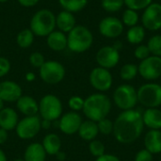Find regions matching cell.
I'll return each mask as SVG.
<instances>
[{"instance_id": "1", "label": "cell", "mask_w": 161, "mask_h": 161, "mask_svg": "<svg viewBox=\"0 0 161 161\" xmlns=\"http://www.w3.org/2000/svg\"><path fill=\"white\" fill-rule=\"evenodd\" d=\"M143 127L142 115L138 110H124L113 123V134L117 142L128 144L139 139Z\"/></svg>"}, {"instance_id": "2", "label": "cell", "mask_w": 161, "mask_h": 161, "mask_svg": "<svg viewBox=\"0 0 161 161\" xmlns=\"http://www.w3.org/2000/svg\"><path fill=\"white\" fill-rule=\"evenodd\" d=\"M110 109L111 102L109 98L103 93H94L85 99L82 110L89 120L97 123L107 118Z\"/></svg>"}, {"instance_id": "3", "label": "cell", "mask_w": 161, "mask_h": 161, "mask_svg": "<svg viewBox=\"0 0 161 161\" xmlns=\"http://www.w3.org/2000/svg\"><path fill=\"white\" fill-rule=\"evenodd\" d=\"M93 43V35L85 25H76L67 35V48L74 53H84Z\"/></svg>"}, {"instance_id": "4", "label": "cell", "mask_w": 161, "mask_h": 161, "mask_svg": "<svg viewBox=\"0 0 161 161\" xmlns=\"http://www.w3.org/2000/svg\"><path fill=\"white\" fill-rule=\"evenodd\" d=\"M29 28L35 36L47 37L56 28V15L50 9L42 8L33 14Z\"/></svg>"}, {"instance_id": "5", "label": "cell", "mask_w": 161, "mask_h": 161, "mask_svg": "<svg viewBox=\"0 0 161 161\" xmlns=\"http://www.w3.org/2000/svg\"><path fill=\"white\" fill-rule=\"evenodd\" d=\"M39 113L42 120L54 122L62 114V104L60 99L53 94L44 95L39 103Z\"/></svg>"}, {"instance_id": "6", "label": "cell", "mask_w": 161, "mask_h": 161, "mask_svg": "<svg viewBox=\"0 0 161 161\" xmlns=\"http://www.w3.org/2000/svg\"><path fill=\"white\" fill-rule=\"evenodd\" d=\"M113 101L122 110L133 109L138 103L137 91L129 84L120 85L113 93Z\"/></svg>"}, {"instance_id": "7", "label": "cell", "mask_w": 161, "mask_h": 161, "mask_svg": "<svg viewBox=\"0 0 161 161\" xmlns=\"http://www.w3.org/2000/svg\"><path fill=\"white\" fill-rule=\"evenodd\" d=\"M138 102L148 108L161 106V86L156 83L143 84L137 91Z\"/></svg>"}, {"instance_id": "8", "label": "cell", "mask_w": 161, "mask_h": 161, "mask_svg": "<svg viewBox=\"0 0 161 161\" xmlns=\"http://www.w3.org/2000/svg\"><path fill=\"white\" fill-rule=\"evenodd\" d=\"M64 66L56 60H45L42 66L39 69L41 79L46 84L55 85L61 82L65 76Z\"/></svg>"}, {"instance_id": "9", "label": "cell", "mask_w": 161, "mask_h": 161, "mask_svg": "<svg viewBox=\"0 0 161 161\" xmlns=\"http://www.w3.org/2000/svg\"><path fill=\"white\" fill-rule=\"evenodd\" d=\"M41 118L35 116H25L18 122L15 131L17 136L22 140H30L38 135L42 129Z\"/></svg>"}, {"instance_id": "10", "label": "cell", "mask_w": 161, "mask_h": 161, "mask_svg": "<svg viewBox=\"0 0 161 161\" xmlns=\"http://www.w3.org/2000/svg\"><path fill=\"white\" fill-rule=\"evenodd\" d=\"M142 25L149 31H158L161 29V4L158 2L151 3L141 17Z\"/></svg>"}, {"instance_id": "11", "label": "cell", "mask_w": 161, "mask_h": 161, "mask_svg": "<svg viewBox=\"0 0 161 161\" xmlns=\"http://www.w3.org/2000/svg\"><path fill=\"white\" fill-rule=\"evenodd\" d=\"M140 75L145 80H156L161 77V58L149 56L138 66Z\"/></svg>"}, {"instance_id": "12", "label": "cell", "mask_w": 161, "mask_h": 161, "mask_svg": "<svg viewBox=\"0 0 161 161\" xmlns=\"http://www.w3.org/2000/svg\"><path fill=\"white\" fill-rule=\"evenodd\" d=\"M98 29L103 37L108 39H116L123 34L125 25L121 19L114 16H107L100 21Z\"/></svg>"}, {"instance_id": "13", "label": "cell", "mask_w": 161, "mask_h": 161, "mask_svg": "<svg viewBox=\"0 0 161 161\" xmlns=\"http://www.w3.org/2000/svg\"><path fill=\"white\" fill-rule=\"evenodd\" d=\"M113 78L109 70L96 67L90 74V83L98 92H107L112 86Z\"/></svg>"}, {"instance_id": "14", "label": "cell", "mask_w": 161, "mask_h": 161, "mask_svg": "<svg viewBox=\"0 0 161 161\" xmlns=\"http://www.w3.org/2000/svg\"><path fill=\"white\" fill-rule=\"evenodd\" d=\"M95 59L99 67L109 70L117 66L119 63L120 53L115 46H103L97 51Z\"/></svg>"}, {"instance_id": "15", "label": "cell", "mask_w": 161, "mask_h": 161, "mask_svg": "<svg viewBox=\"0 0 161 161\" xmlns=\"http://www.w3.org/2000/svg\"><path fill=\"white\" fill-rule=\"evenodd\" d=\"M82 122V118L77 112L70 111L59 118L58 127L63 134L74 135L78 132Z\"/></svg>"}, {"instance_id": "16", "label": "cell", "mask_w": 161, "mask_h": 161, "mask_svg": "<svg viewBox=\"0 0 161 161\" xmlns=\"http://www.w3.org/2000/svg\"><path fill=\"white\" fill-rule=\"evenodd\" d=\"M21 86L10 80H5L0 82V99L4 102H16L22 94Z\"/></svg>"}, {"instance_id": "17", "label": "cell", "mask_w": 161, "mask_h": 161, "mask_svg": "<svg viewBox=\"0 0 161 161\" xmlns=\"http://www.w3.org/2000/svg\"><path fill=\"white\" fill-rule=\"evenodd\" d=\"M76 25V19L73 12L61 10L56 15V27L63 33H69Z\"/></svg>"}, {"instance_id": "18", "label": "cell", "mask_w": 161, "mask_h": 161, "mask_svg": "<svg viewBox=\"0 0 161 161\" xmlns=\"http://www.w3.org/2000/svg\"><path fill=\"white\" fill-rule=\"evenodd\" d=\"M16 106L19 111L25 116H35L39 112V104L29 95H22L16 101Z\"/></svg>"}, {"instance_id": "19", "label": "cell", "mask_w": 161, "mask_h": 161, "mask_svg": "<svg viewBox=\"0 0 161 161\" xmlns=\"http://www.w3.org/2000/svg\"><path fill=\"white\" fill-rule=\"evenodd\" d=\"M46 42L51 50L63 51L67 48V35L59 30H54L46 37Z\"/></svg>"}, {"instance_id": "20", "label": "cell", "mask_w": 161, "mask_h": 161, "mask_svg": "<svg viewBox=\"0 0 161 161\" xmlns=\"http://www.w3.org/2000/svg\"><path fill=\"white\" fill-rule=\"evenodd\" d=\"M17 112L11 108H4L0 111V128L7 131L15 129L18 124Z\"/></svg>"}, {"instance_id": "21", "label": "cell", "mask_w": 161, "mask_h": 161, "mask_svg": "<svg viewBox=\"0 0 161 161\" xmlns=\"http://www.w3.org/2000/svg\"><path fill=\"white\" fill-rule=\"evenodd\" d=\"M144 146L151 154L157 155L161 153V131L151 129L144 138Z\"/></svg>"}, {"instance_id": "22", "label": "cell", "mask_w": 161, "mask_h": 161, "mask_svg": "<svg viewBox=\"0 0 161 161\" xmlns=\"http://www.w3.org/2000/svg\"><path fill=\"white\" fill-rule=\"evenodd\" d=\"M142 121L144 125H146L150 129L160 130L161 110L157 108H147L142 114Z\"/></svg>"}, {"instance_id": "23", "label": "cell", "mask_w": 161, "mask_h": 161, "mask_svg": "<svg viewBox=\"0 0 161 161\" xmlns=\"http://www.w3.org/2000/svg\"><path fill=\"white\" fill-rule=\"evenodd\" d=\"M46 155L42 143L33 142L26 147L24 159L25 161H45Z\"/></svg>"}, {"instance_id": "24", "label": "cell", "mask_w": 161, "mask_h": 161, "mask_svg": "<svg viewBox=\"0 0 161 161\" xmlns=\"http://www.w3.org/2000/svg\"><path fill=\"white\" fill-rule=\"evenodd\" d=\"M42 145L47 155L56 156L61 149V140L57 134L50 133L43 138Z\"/></svg>"}, {"instance_id": "25", "label": "cell", "mask_w": 161, "mask_h": 161, "mask_svg": "<svg viewBox=\"0 0 161 161\" xmlns=\"http://www.w3.org/2000/svg\"><path fill=\"white\" fill-rule=\"evenodd\" d=\"M77 133L79 137L84 141H87V142L93 141L99 133L97 123L91 121V120L82 122Z\"/></svg>"}, {"instance_id": "26", "label": "cell", "mask_w": 161, "mask_h": 161, "mask_svg": "<svg viewBox=\"0 0 161 161\" xmlns=\"http://www.w3.org/2000/svg\"><path fill=\"white\" fill-rule=\"evenodd\" d=\"M145 35H146V29L142 25H137L128 27L126 31V40L130 44L139 45L144 41Z\"/></svg>"}, {"instance_id": "27", "label": "cell", "mask_w": 161, "mask_h": 161, "mask_svg": "<svg viewBox=\"0 0 161 161\" xmlns=\"http://www.w3.org/2000/svg\"><path fill=\"white\" fill-rule=\"evenodd\" d=\"M59 5L64 10L70 12H78L86 8L89 3V0H58Z\"/></svg>"}, {"instance_id": "28", "label": "cell", "mask_w": 161, "mask_h": 161, "mask_svg": "<svg viewBox=\"0 0 161 161\" xmlns=\"http://www.w3.org/2000/svg\"><path fill=\"white\" fill-rule=\"evenodd\" d=\"M34 37L35 35L33 34L30 28H25L17 34L16 42L19 47L25 49L32 45L34 42Z\"/></svg>"}, {"instance_id": "29", "label": "cell", "mask_w": 161, "mask_h": 161, "mask_svg": "<svg viewBox=\"0 0 161 161\" xmlns=\"http://www.w3.org/2000/svg\"><path fill=\"white\" fill-rule=\"evenodd\" d=\"M140 19L141 18H140V15H139L138 11L133 10V9H130V8H126L123 12L121 21L124 24V25L128 26V27H131V26H134V25H139Z\"/></svg>"}, {"instance_id": "30", "label": "cell", "mask_w": 161, "mask_h": 161, "mask_svg": "<svg viewBox=\"0 0 161 161\" xmlns=\"http://www.w3.org/2000/svg\"><path fill=\"white\" fill-rule=\"evenodd\" d=\"M139 74L138 66L134 63H126L125 64L120 71V76L123 80L130 81L133 80L137 75Z\"/></svg>"}, {"instance_id": "31", "label": "cell", "mask_w": 161, "mask_h": 161, "mask_svg": "<svg viewBox=\"0 0 161 161\" xmlns=\"http://www.w3.org/2000/svg\"><path fill=\"white\" fill-rule=\"evenodd\" d=\"M125 6L124 0H101V7L107 12L114 13L120 11Z\"/></svg>"}, {"instance_id": "32", "label": "cell", "mask_w": 161, "mask_h": 161, "mask_svg": "<svg viewBox=\"0 0 161 161\" xmlns=\"http://www.w3.org/2000/svg\"><path fill=\"white\" fill-rule=\"evenodd\" d=\"M147 46L150 50L151 55L161 58V35L152 36L147 42Z\"/></svg>"}, {"instance_id": "33", "label": "cell", "mask_w": 161, "mask_h": 161, "mask_svg": "<svg viewBox=\"0 0 161 161\" xmlns=\"http://www.w3.org/2000/svg\"><path fill=\"white\" fill-rule=\"evenodd\" d=\"M124 1L126 8H130L136 11L143 10L151 3H153V0H124Z\"/></svg>"}, {"instance_id": "34", "label": "cell", "mask_w": 161, "mask_h": 161, "mask_svg": "<svg viewBox=\"0 0 161 161\" xmlns=\"http://www.w3.org/2000/svg\"><path fill=\"white\" fill-rule=\"evenodd\" d=\"M89 150L93 157L99 158L105 154V145L103 144L102 142L97 141V140H93V141L90 142Z\"/></svg>"}, {"instance_id": "35", "label": "cell", "mask_w": 161, "mask_h": 161, "mask_svg": "<svg viewBox=\"0 0 161 161\" xmlns=\"http://www.w3.org/2000/svg\"><path fill=\"white\" fill-rule=\"evenodd\" d=\"M97 126H98L99 133L103 135H109L113 133V123L107 118L97 122Z\"/></svg>"}, {"instance_id": "36", "label": "cell", "mask_w": 161, "mask_h": 161, "mask_svg": "<svg viewBox=\"0 0 161 161\" xmlns=\"http://www.w3.org/2000/svg\"><path fill=\"white\" fill-rule=\"evenodd\" d=\"M134 56L139 60H143L147 58L149 56H151L150 50L147 46V44H139L134 50Z\"/></svg>"}, {"instance_id": "37", "label": "cell", "mask_w": 161, "mask_h": 161, "mask_svg": "<svg viewBox=\"0 0 161 161\" xmlns=\"http://www.w3.org/2000/svg\"><path fill=\"white\" fill-rule=\"evenodd\" d=\"M45 62L44 56L41 52H33L29 56V63L31 64L32 67L40 69L42 64Z\"/></svg>"}, {"instance_id": "38", "label": "cell", "mask_w": 161, "mask_h": 161, "mask_svg": "<svg viewBox=\"0 0 161 161\" xmlns=\"http://www.w3.org/2000/svg\"><path fill=\"white\" fill-rule=\"evenodd\" d=\"M84 101L85 99H83L80 96H72L68 101V105H69V108L72 109V111L77 112L83 109Z\"/></svg>"}, {"instance_id": "39", "label": "cell", "mask_w": 161, "mask_h": 161, "mask_svg": "<svg viewBox=\"0 0 161 161\" xmlns=\"http://www.w3.org/2000/svg\"><path fill=\"white\" fill-rule=\"evenodd\" d=\"M10 71V62L8 58L0 56V78L7 75Z\"/></svg>"}, {"instance_id": "40", "label": "cell", "mask_w": 161, "mask_h": 161, "mask_svg": "<svg viewBox=\"0 0 161 161\" xmlns=\"http://www.w3.org/2000/svg\"><path fill=\"white\" fill-rule=\"evenodd\" d=\"M135 161H153V154L146 149L141 150L137 153Z\"/></svg>"}, {"instance_id": "41", "label": "cell", "mask_w": 161, "mask_h": 161, "mask_svg": "<svg viewBox=\"0 0 161 161\" xmlns=\"http://www.w3.org/2000/svg\"><path fill=\"white\" fill-rule=\"evenodd\" d=\"M17 1H18V3L21 6H23L25 8L34 7V6H36L40 2V0H17Z\"/></svg>"}, {"instance_id": "42", "label": "cell", "mask_w": 161, "mask_h": 161, "mask_svg": "<svg viewBox=\"0 0 161 161\" xmlns=\"http://www.w3.org/2000/svg\"><path fill=\"white\" fill-rule=\"evenodd\" d=\"M95 161H120V159L116 156H114V155L104 154L103 156L97 158Z\"/></svg>"}, {"instance_id": "43", "label": "cell", "mask_w": 161, "mask_h": 161, "mask_svg": "<svg viewBox=\"0 0 161 161\" xmlns=\"http://www.w3.org/2000/svg\"><path fill=\"white\" fill-rule=\"evenodd\" d=\"M8 131L3 128H0V144H4L8 141Z\"/></svg>"}, {"instance_id": "44", "label": "cell", "mask_w": 161, "mask_h": 161, "mask_svg": "<svg viewBox=\"0 0 161 161\" xmlns=\"http://www.w3.org/2000/svg\"><path fill=\"white\" fill-rule=\"evenodd\" d=\"M35 78H36V76H35V75H34L32 72H28V73L25 75V79H26V81H28V82L34 81Z\"/></svg>"}, {"instance_id": "45", "label": "cell", "mask_w": 161, "mask_h": 161, "mask_svg": "<svg viewBox=\"0 0 161 161\" xmlns=\"http://www.w3.org/2000/svg\"><path fill=\"white\" fill-rule=\"evenodd\" d=\"M52 122L50 121H47V120H42L41 122V125H42V128H45V129H48L50 126H51V124Z\"/></svg>"}, {"instance_id": "46", "label": "cell", "mask_w": 161, "mask_h": 161, "mask_svg": "<svg viewBox=\"0 0 161 161\" xmlns=\"http://www.w3.org/2000/svg\"><path fill=\"white\" fill-rule=\"evenodd\" d=\"M56 158H57V159L58 161H64L65 160V158H66V155H65V153L59 151V152L56 155Z\"/></svg>"}, {"instance_id": "47", "label": "cell", "mask_w": 161, "mask_h": 161, "mask_svg": "<svg viewBox=\"0 0 161 161\" xmlns=\"http://www.w3.org/2000/svg\"><path fill=\"white\" fill-rule=\"evenodd\" d=\"M0 161H7V157L2 149H0Z\"/></svg>"}, {"instance_id": "48", "label": "cell", "mask_w": 161, "mask_h": 161, "mask_svg": "<svg viewBox=\"0 0 161 161\" xmlns=\"http://www.w3.org/2000/svg\"><path fill=\"white\" fill-rule=\"evenodd\" d=\"M3 108H4V101H2V100L0 99V111H1Z\"/></svg>"}, {"instance_id": "49", "label": "cell", "mask_w": 161, "mask_h": 161, "mask_svg": "<svg viewBox=\"0 0 161 161\" xmlns=\"http://www.w3.org/2000/svg\"><path fill=\"white\" fill-rule=\"evenodd\" d=\"M8 0H0V3H6V2H8Z\"/></svg>"}, {"instance_id": "50", "label": "cell", "mask_w": 161, "mask_h": 161, "mask_svg": "<svg viewBox=\"0 0 161 161\" xmlns=\"http://www.w3.org/2000/svg\"><path fill=\"white\" fill-rule=\"evenodd\" d=\"M14 161H25V159H21V158H18V159H15Z\"/></svg>"}, {"instance_id": "51", "label": "cell", "mask_w": 161, "mask_h": 161, "mask_svg": "<svg viewBox=\"0 0 161 161\" xmlns=\"http://www.w3.org/2000/svg\"><path fill=\"white\" fill-rule=\"evenodd\" d=\"M0 55H1V49H0Z\"/></svg>"}, {"instance_id": "52", "label": "cell", "mask_w": 161, "mask_h": 161, "mask_svg": "<svg viewBox=\"0 0 161 161\" xmlns=\"http://www.w3.org/2000/svg\"><path fill=\"white\" fill-rule=\"evenodd\" d=\"M160 86H161V78H160Z\"/></svg>"}]
</instances>
